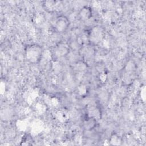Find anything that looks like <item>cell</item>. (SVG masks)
<instances>
[{
  "instance_id": "cell-1",
  "label": "cell",
  "mask_w": 146,
  "mask_h": 146,
  "mask_svg": "<svg viewBox=\"0 0 146 146\" xmlns=\"http://www.w3.org/2000/svg\"><path fill=\"white\" fill-rule=\"evenodd\" d=\"M25 58L27 61L31 63L39 62L43 55L42 47L36 44L27 46L25 50Z\"/></svg>"
},
{
  "instance_id": "cell-3",
  "label": "cell",
  "mask_w": 146,
  "mask_h": 146,
  "mask_svg": "<svg viewBox=\"0 0 146 146\" xmlns=\"http://www.w3.org/2000/svg\"><path fill=\"white\" fill-rule=\"evenodd\" d=\"M103 38V30L99 26L93 27L90 31L89 38L90 41L94 44L99 43Z\"/></svg>"
},
{
  "instance_id": "cell-2",
  "label": "cell",
  "mask_w": 146,
  "mask_h": 146,
  "mask_svg": "<svg viewBox=\"0 0 146 146\" xmlns=\"http://www.w3.org/2000/svg\"><path fill=\"white\" fill-rule=\"evenodd\" d=\"M69 25L70 21L68 18L64 15H60L56 18L54 27L56 32L62 33L67 30Z\"/></svg>"
},
{
  "instance_id": "cell-6",
  "label": "cell",
  "mask_w": 146,
  "mask_h": 146,
  "mask_svg": "<svg viewBox=\"0 0 146 146\" xmlns=\"http://www.w3.org/2000/svg\"><path fill=\"white\" fill-rule=\"evenodd\" d=\"M55 53L59 56H63L68 53V48L66 46L63 44H60L56 47Z\"/></svg>"
},
{
  "instance_id": "cell-4",
  "label": "cell",
  "mask_w": 146,
  "mask_h": 146,
  "mask_svg": "<svg viewBox=\"0 0 146 146\" xmlns=\"http://www.w3.org/2000/svg\"><path fill=\"white\" fill-rule=\"evenodd\" d=\"M92 15V9L88 6H84L82 7L78 13L79 18L83 21H86L91 18Z\"/></svg>"
},
{
  "instance_id": "cell-7",
  "label": "cell",
  "mask_w": 146,
  "mask_h": 146,
  "mask_svg": "<svg viewBox=\"0 0 146 146\" xmlns=\"http://www.w3.org/2000/svg\"><path fill=\"white\" fill-rule=\"evenodd\" d=\"M121 142V140L120 139V138L119 137V136H113L111 137V143L113 145H119L120 144Z\"/></svg>"
},
{
  "instance_id": "cell-5",
  "label": "cell",
  "mask_w": 146,
  "mask_h": 146,
  "mask_svg": "<svg viewBox=\"0 0 146 146\" xmlns=\"http://www.w3.org/2000/svg\"><path fill=\"white\" fill-rule=\"evenodd\" d=\"M96 119L90 116H88L87 119H86L84 121V128L87 130L92 129L96 124Z\"/></svg>"
}]
</instances>
